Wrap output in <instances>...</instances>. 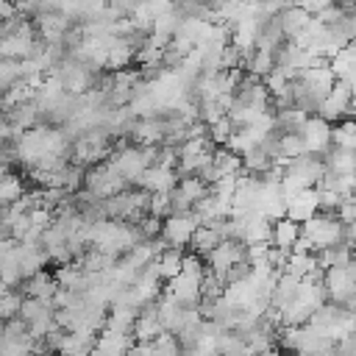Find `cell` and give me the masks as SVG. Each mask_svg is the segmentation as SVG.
Masks as SVG:
<instances>
[{
    "label": "cell",
    "mask_w": 356,
    "mask_h": 356,
    "mask_svg": "<svg viewBox=\"0 0 356 356\" xmlns=\"http://www.w3.org/2000/svg\"><path fill=\"white\" fill-rule=\"evenodd\" d=\"M136 186L145 189L147 195H170V192L178 186V172L170 170V167L153 164V167H147V170L139 175Z\"/></svg>",
    "instance_id": "ba28073f"
},
{
    "label": "cell",
    "mask_w": 356,
    "mask_h": 356,
    "mask_svg": "<svg viewBox=\"0 0 356 356\" xmlns=\"http://www.w3.org/2000/svg\"><path fill=\"white\" fill-rule=\"evenodd\" d=\"M31 356H58V353H53V350H47V348H42V342H39V348L31 353Z\"/></svg>",
    "instance_id": "d590c367"
},
{
    "label": "cell",
    "mask_w": 356,
    "mask_h": 356,
    "mask_svg": "<svg viewBox=\"0 0 356 356\" xmlns=\"http://www.w3.org/2000/svg\"><path fill=\"white\" fill-rule=\"evenodd\" d=\"M261 356H284L278 348H273V350H267V353H261Z\"/></svg>",
    "instance_id": "8d00e7d4"
},
{
    "label": "cell",
    "mask_w": 356,
    "mask_h": 356,
    "mask_svg": "<svg viewBox=\"0 0 356 356\" xmlns=\"http://www.w3.org/2000/svg\"><path fill=\"white\" fill-rule=\"evenodd\" d=\"M281 134V131H278ZM298 156H306V145H303V136L300 131L298 134H281L278 136V145H275V159L278 161H292Z\"/></svg>",
    "instance_id": "7402d4cb"
},
{
    "label": "cell",
    "mask_w": 356,
    "mask_h": 356,
    "mask_svg": "<svg viewBox=\"0 0 356 356\" xmlns=\"http://www.w3.org/2000/svg\"><path fill=\"white\" fill-rule=\"evenodd\" d=\"M134 345V334H125V331H114V328H103L95 339V348H92V356H128Z\"/></svg>",
    "instance_id": "8fae6325"
},
{
    "label": "cell",
    "mask_w": 356,
    "mask_h": 356,
    "mask_svg": "<svg viewBox=\"0 0 356 356\" xmlns=\"http://www.w3.org/2000/svg\"><path fill=\"white\" fill-rule=\"evenodd\" d=\"M261 217H267L270 222L286 217V195L281 189V184H267L261 181V189H259V197H256V209Z\"/></svg>",
    "instance_id": "8992f818"
},
{
    "label": "cell",
    "mask_w": 356,
    "mask_h": 356,
    "mask_svg": "<svg viewBox=\"0 0 356 356\" xmlns=\"http://www.w3.org/2000/svg\"><path fill=\"white\" fill-rule=\"evenodd\" d=\"M314 17L306 11V8H300V6H295V3H289L281 14H278V22H281V31H284V39L286 42H295L306 28H309V22H312Z\"/></svg>",
    "instance_id": "7c38bea8"
},
{
    "label": "cell",
    "mask_w": 356,
    "mask_h": 356,
    "mask_svg": "<svg viewBox=\"0 0 356 356\" xmlns=\"http://www.w3.org/2000/svg\"><path fill=\"white\" fill-rule=\"evenodd\" d=\"M222 239H225V236H222L220 228H214V225H197V231H195V236H192V242H189V250L206 259L214 248L222 245Z\"/></svg>",
    "instance_id": "ac0fdd59"
},
{
    "label": "cell",
    "mask_w": 356,
    "mask_h": 356,
    "mask_svg": "<svg viewBox=\"0 0 356 356\" xmlns=\"http://www.w3.org/2000/svg\"><path fill=\"white\" fill-rule=\"evenodd\" d=\"M331 145L356 150V117H348V120L331 125Z\"/></svg>",
    "instance_id": "cb8c5ba5"
},
{
    "label": "cell",
    "mask_w": 356,
    "mask_h": 356,
    "mask_svg": "<svg viewBox=\"0 0 356 356\" xmlns=\"http://www.w3.org/2000/svg\"><path fill=\"white\" fill-rule=\"evenodd\" d=\"M156 264H159V273H161V278L167 284L175 275H181V270H184V250L181 248H164L156 256Z\"/></svg>",
    "instance_id": "ffe728a7"
},
{
    "label": "cell",
    "mask_w": 356,
    "mask_h": 356,
    "mask_svg": "<svg viewBox=\"0 0 356 356\" xmlns=\"http://www.w3.org/2000/svg\"><path fill=\"white\" fill-rule=\"evenodd\" d=\"M317 117H323L325 122H342L348 117H353V92H350V83L348 81H334L328 97L323 100Z\"/></svg>",
    "instance_id": "3957f363"
},
{
    "label": "cell",
    "mask_w": 356,
    "mask_h": 356,
    "mask_svg": "<svg viewBox=\"0 0 356 356\" xmlns=\"http://www.w3.org/2000/svg\"><path fill=\"white\" fill-rule=\"evenodd\" d=\"M248 356H253V353H248Z\"/></svg>",
    "instance_id": "74e56055"
},
{
    "label": "cell",
    "mask_w": 356,
    "mask_h": 356,
    "mask_svg": "<svg viewBox=\"0 0 356 356\" xmlns=\"http://www.w3.org/2000/svg\"><path fill=\"white\" fill-rule=\"evenodd\" d=\"M242 70L245 72H250V75H256V78H267L273 70H275V56L270 53V50H261V47H256L248 58H245V64H242Z\"/></svg>",
    "instance_id": "44dd1931"
},
{
    "label": "cell",
    "mask_w": 356,
    "mask_h": 356,
    "mask_svg": "<svg viewBox=\"0 0 356 356\" xmlns=\"http://www.w3.org/2000/svg\"><path fill=\"white\" fill-rule=\"evenodd\" d=\"M234 131H236V125H234V122H231V117L225 114V117H220L217 122H211V125H209V139H211V145H214V147H225Z\"/></svg>",
    "instance_id": "83f0119b"
},
{
    "label": "cell",
    "mask_w": 356,
    "mask_h": 356,
    "mask_svg": "<svg viewBox=\"0 0 356 356\" xmlns=\"http://www.w3.org/2000/svg\"><path fill=\"white\" fill-rule=\"evenodd\" d=\"M150 348H153V356H184L181 339H178L175 334H170V331L159 334V337L150 342Z\"/></svg>",
    "instance_id": "484cf974"
},
{
    "label": "cell",
    "mask_w": 356,
    "mask_h": 356,
    "mask_svg": "<svg viewBox=\"0 0 356 356\" xmlns=\"http://www.w3.org/2000/svg\"><path fill=\"white\" fill-rule=\"evenodd\" d=\"M19 286H22V289H19V292H22V298L53 300V295H56V289H58V281H56V275H53V273L42 270V273H36V275L25 278Z\"/></svg>",
    "instance_id": "9a60e30c"
},
{
    "label": "cell",
    "mask_w": 356,
    "mask_h": 356,
    "mask_svg": "<svg viewBox=\"0 0 356 356\" xmlns=\"http://www.w3.org/2000/svg\"><path fill=\"white\" fill-rule=\"evenodd\" d=\"M134 342H153L159 334H164V325H161V320H159V314H156V306L150 303V306H145V309H139V314H136V323H134Z\"/></svg>",
    "instance_id": "4fadbf2b"
},
{
    "label": "cell",
    "mask_w": 356,
    "mask_h": 356,
    "mask_svg": "<svg viewBox=\"0 0 356 356\" xmlns=\"http://www.w3.org/2000/svg\"><path fill=\"white\" fill-rule=\"evenodd\" d=\"M211 164H214L220 181H222V178H234V175L242 172V156H236V153L228 150V147H214V159H211Z\"/></svg>",
    "instance_id": "d6986e66"
},
{
    "label": "cell",
    "mask_w": 356,
    "mask_h": 356,
    "mask_svg": "<svg viewBox=\"0 0 356 356\" xmlns=\"http://www.w3.org/2000/svg\"><path fill=\"white\" fill-rule=\"evenodd\" d=\"M334 356H356V334H348L337 342V350Z\"/></svg>",
    "instance_id": "1f68e13d"
},
{
    "label": "cell",
    "mask_w": 356,
    "mask_h": 356,
    "mask_svg": "<svg viewBox=\"0 0 356 356\" xmlns=\"http://www.w3.org/2000/svg\"><path fill=\"white\" fill-rule=\"evenodd\" d=\"M337 220H339L342 225L356 222V192H353V195H348V197L339 203V209H337Z\"/></svg>",
    "instance_id": "4dcf8cb0"
},
{
    "label": "cell",
    "mask_w": 356,
    "mask_h": 356,
    "mask_svg": "<svg viewBox=\"0 0 356 356\" xmlns=\"http://www.w3.org/2000/svg\"><path fill=\"white\" fill-rule=\"evenodd\" d=\"M320 211V189H300L298 195L286 197V217L295 222H306Z\"/></svg>",
    "instance_id": "30bf717a"
},
{
    "label": "cell",
    "mask_w": 356,
    "mask_h": 356,
    "mask_svg": "<svg viewBox=\"0 0 356 356\" xmlns=\"http://www.w3.org/2000/svg\"><path fill=\"white\" fill-rule=\"evenodd\" d=\"M300 136H303V145H306V153H314V156H323L328 147H331V122H325L323 117H306L303 128H300Z\"/></svg>",
    "instance_id": "52a82bcc"
},
{
    "label": "cell",
    "mask_w": 356,
    "mask_h": 356,
    "mask_svg": "<svg viewBox=\"0 0 356 356\" xmlns=\"http://www.w3.org/2000/svg\"><path fill=\"white\" fill-rule=\"evenodd\" d=\"M300 236H303V225L295 222V220H289V217H281V220L273 222V239H270V245L278 248V250L292 253V248L298 245Z\"/></svg>",
    "instance_id": "5bb4252c"
},
{
    "label": "cell",
    "mask_w": 356,
    "mask_h": 356,
    "mask_svg": "<svg viewBox=\"0 0 356 356\" xmlns=\"http://www.w3.org/2000/svg\"><path fill=\"white\" fill-rule=\"evenodd\" d=\"M197 225H200V220L195 217V211H192V214H170L167 220H161V234H159V239H161L167 248H181V250H184V248L192 242Z\"/></svg>",
    "instance_id": "277c9868"
},
{
    "label": "cell",
    "mask_w": 356,
    "mask_h": 356,
    "mask_svg": "<svg viewBox=\"0 0 356 356\" xmlns=\"http://www.w3.org/2000/svg\"><path fill=\"white\" fill-rule=\"evenodd\" d=\"M25 195V189H22V181L17 178V175H3L0 178V206H11V203H17L19 197Z\"/></svg>",
    "instance_id": "4316f807"
},
{
    "label": "cell",
    "mask_w": 356,
    "mask_h": 356,
    "mask_svg": "<svg viewBox=\"0 0 356 356\" xmlns=\"http://www.w3.org/2000/svg\"><path fill=\"white\" fill-rule=\"evenodd\" d=\"M323 289L328 303L348 306L356 300V275L350 273V267H328L323 270Z\"/></svg>",
    "instance_id": "7a4b0ae2"
},
{
    "label": "cell",
    "mask_w": 356,
    "mask_h": 356,
    "mask_svg": "<svg viewBox=\"0 0 356 356\" xmlns=\"http://www.w3.org/2000/svg\"><path fill=\"white\" fill-rule=\"evenodd\" d=\"M300 225H303V239L312 245L314 253H317V250H325V248H331V245L345 242V225H342L334 214L317 211L312 220H306V222H300Z\"/></svg>",
    "instance_id": "6da1fadb"
},
{
    "label": "cell",
    "mask_w": 356,
    "mask_h": 356,
    "mask_svg": "<svg viewBox=\"0 0 356 356\" xmlns=\"http://www.w3.org/2000/svg\"><path fill=\"white\" fill-rule=\"evenodd\" d=\"M128 356H153V348H150V342H134Z\"/></svg>",
    "instance_id": "d6a6232c"
},
{
    "label": "cell",
    "mask_w": 356,
    "mask_h": 356,
    "mask_svg": "<svg viewBox=\"0 0 356 356\" xmlns=\"http://www.w3.org/2000/svg\"><path fill=\"white\" fill-rule=\"evenodd\" d=\"M8 136H11V122L3 117V120H0V145H3Z\"/></svg>",
    "instance_id": "e575fe53"
},
{
    "label": "cell",
    "mask_w": 356,
    "mask_h": 356,
    "mask_svg": "<svg viewBox=\"0 0 356 356\" xmlns=\"http://www.w3.org/2000/svg\"><path fill=\"white\" fill-rule=\"evenodd\" d=\"M345 245H350L356 250V222H348L345 225Z\"/></svg>",
    "instance_id": "836d02e7"
},
{
    "label": "cell",
    "mask_w": 356,
    "mask_h": 356,
    "mask_svg": "<svg viewBox=\"0 0 356 356\" xmlns=\"http://www.w3.org/2000/svg\"><path fill=\"white\" fill-rule=\"evenodd\" d=\"M200 286H203V278L189 275V273H181V275H175L172 281L164 284V292L170 298H175L181 306H197L200 298H203L200 295Z\"/></svg>",
    "instance_id": "9c48e42d"
},
{
    "label": "cell",
    "mask_w": 356,
    "mask_h": 356,
    "mask_svg": "<svg viewBox=\"0 0 356 356\" xmlns=\"http://www.w3.org/2000/svg\"><path fill=\"white\" fill-rule=\"evenodd\" d=\"M53 312H56L53 300H39V298H22V309H19V317H22L25 323H33V320H39V317H44V314H53Z\"/></svg>",
    "instance_id": "d4e9b609"
},
{
    "label": "cell",
    "mask_w": 356,
    "mask_h": 356,
    "mask_svg": "<svg viewBox=\"0 0 356 356\" xmlns=\"http://www.w3.org/2000/svg\"><path fill=\"white\" fill-rule=\"evenodd\" d=\"M147 214L150 217H159V220H167L170 217V195H150Z\"/></svg>",
    "instance_id": "f546056e"
},
{
    "label": "cell",
    "mask_w": 356,
    "mask_h": 356,
    "mask_svg": "<svg viewBox=\"0 0 356 356\" xmlns=\"http://www.w3.org/2000/svg\"><path fill=\"white\" fill-rule=\"evenodd\" d=\"M19 309H22V292L8 289V292L0 298V323H6V320H11V317H19Z\"/></svg>",
    "instance_id": "f1b7e54d"
},
{
    "label": "cell",
    "mask_w": 356,
    "mask_h": 356,
    "mask_svg": "<svg viewBox=\"0 0 356 356\" xmlns=\"http://www.w3.org/2000/svg\"><path fill=\"white\" fill-rule=\"evenodd\" d=\"M239 261H248V259H245V245L236 242V239H222V245L214 248V250L206 256V267H209V273H214L222 284H225L228 270H231L234 264H239Z\"/></svg>",
    "instance_id": "5b68a950"
},
{
    "label": "cell",
    "mask_w": 356,
    "mask_h": 356,
    "mask_svg": "<svg viewBox=\"0 0 356 356\" xmlns=\"http://www.w3.org/2000/svg\"><path fill=\"white\" fill-rule=\"evenodd\" d=\"M317 259H320L323 270H328V267H348L350 259H353V248L339 242V245H331L325 250H317Z\"/></svg>",
    "instance_id": "603a6c76"
},
{
    "label": "cell",
    "mask_w": 356,
    "mask_h": 356,
    "mask_svg": "<svg viewBox=\"0 0 356 356\" xmlns=\"http://www.w3.org/2000/svg\"><path fill=\"white\" fill-rule=\"evenodd\" d=\"M325 159V167L328 172L334 175H356V150H348V147H328L323 153Z\"/></svg>",
    "instance_id": "2e32d148"
},
{
    "label": "cell",
    "mask_w": 356,
    "mask_h": 356,
    "mask_svg": "<svg viewBox=\"0 0 356 356\" xmlns=\"http://www.w3.org/2000/svg\"><path fill=\"white\" fill-rule=\"evenodd\" d=\"M298 289H300V278H295V275H289V273H278V278H275V289H273V298H270V306L278 312V309H284L286 303H292L295 298H298Z\"/></svg>",
    "instance_id": "e0dca14e"
}]
</instances>
